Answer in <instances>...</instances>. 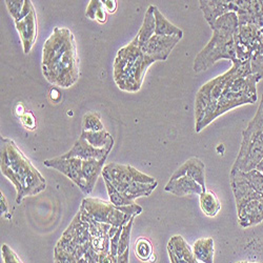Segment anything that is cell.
<instances>
[{"mask_svg":"<svg viewBox=\"0 0 263 263\" xmlns=\"http://www.w3.org/2000/svg\"><path fill=\"white\" fill-rule=\"evenodd\" d=\"M42 74L53 85L68 89L80 77L79 58L74 34L67 28H55L42 49Z\"/></svg>","mask_w":263,"mask_h":263,"instance_id":"1","label":"cell"},{"mask_svg":"<svg viewBox=\"0 0 263 263\" xmlns=\"http://www.w3.org/2000/svg\"><path fill=\"white\" fill-rule=\"evenodd\" d=\"M0 143V168L17 191V204H20L26 197L36 196L45 191L47 187L45 177L17 144L12 139L5 137H2Z\"/></svg>","mask_w":263,"mask_h":263,"instance_id":"2","label":"cell"},{"mask_svg":"<svg viewBox=\"0 0 263 263\" xmlns=\"http://www.w3.org/2000/svg\"><path fill=\"white\" fill-rule=\"evenodd\" d=\"M238 26V16L234 12L227 13L216 20L212 28V38L195 58V73L209 70L214 63L221 59H228L232 62L237 60L234 36Z\"/></svg>","mask_w":263,"mask_h":263,"instance_id":"3","label":"cell"},{"mask_svg":"<svg viewBox=\"0 0 263 263\" xmlns=\"http://www.w3.org/2000/svg\"><path fill=\"white\" fill-rule=\"evenodd\" d=\"M154 62V59L142 52L135 37L127 46L121 48L115 57L113 77L116 85L123 92H138L147 69Z\"/></svg>","mask_w":263,"mask_h":263,"instance_id":"4","label":"cell"},{"mask_svg":"<svg viewBox=\"0 0 263 263\" xmlns=\"http://www.w3.org/2000/svg\"><path fill=\"white\" fill-rule=\"evenodd\" d=\"M258 82L259 81L254 75L238 77L231 80L226 86L221 96L218 98L212 114L198 125H196L197 133H199L219 116L223 115L231 109L245 104H254L257 101L256 85Z\"/></svg>","mask_w":263,"mask_h":263,"instance_id":"5","label":"cell"},{"mask_svg":"<svg viewBox=\"0 0 263 263\" xmlns=\"http://www.w3.org/2000/svg\"><path fill=\"white\" fill-rule=\"evenodd\" d=\"M263 159V95L254 118L243 132L242 142L232 171L250 172Z\"/></svg>","mask_w":263,"mask_h":263,"instance_id":"6","label":"cell"},{"mask_svg":"<svg viewBox=\"0 0 263 263\" xmlns=\"http://www.w3.org/2000/svg\"><path fill=\"white\" fill-rule=\"evenodd\" d=\"M81 206L95 221L115 228L124 227L132 218L142 213V208L137 203L125 206H115L111 201L91 198V197L84 198Z\"/></svg>","mask_w":263,"mask_h":263,"instance_id":"7","label":"cell"},{"mask_svg":"<svg viewBox=\"0 0 263 263\" xmlns=\"http://www.w3.org/2000/svg\"><path fill=\"white\" fill-rule=\"evenodd\" d=\"M56 246L74 255L78 260L91 249L90 227L89 223L81 218L79 211Z\"/></svg>","mask_w":263,"mask_h":263,"instance_id":"8","label":"cell"},{"mask_svg":"<svg viewBox=\"0 0 263 263\" xmlns=\"http://www.w3.org/2000/svg\"><path fill=\"white\" fill-rule=\"evenodd\" d=\"M102 177L109 182H140L154 183L157 180L154 177L141 173L132 165L120 164L117 162L108 163L103 167Z\"/></svg>","mask_w":263,"mask_h":263,"instance_id":"9","label":"cell"},{"mask_svg":"<svg viewBox=\"0 0 263 263\" xmlns=\"http://www.w3.org/2000/svg\"><path fill=\"white\" fill-rule=\"evenodd\" d=\"M45 165L62 173L64 176L71 179L83 194H85V183L82 177V160L78 158L64 159L61 157H56L46 160Z\"/></svg>","mask_w":263,"mask_h":263,"instance_id":"10","label":"cell"},{"mask_svg":"<svg viewBox=\"0 0 263 263\" xmlns=\"http://www.w3.org/2000/svg\"><path fill=\"white\" fill-rule=\"evenodd\" d=\"M181 39V37L177 36L166 37L154 35L147 41L146 45L141 48V50L145 55H147L152 59H154L155 62L165 61L173 49L176 47V45Z\"/></svg>","mask_w":263,"mask_h":263,"instance_id":"11","label":"cell"},{"mask_svg":"<svg viewBox=\"0 0 263 263\" xmlns=\"http://www.w3.org/2000/svg\"><path fill=\"white\" fill-rule=\"evenodd\" d=\"M239 25L251 24L263 29V0H236Z\"/></svg>","mask_w":263,"mask_h":263,"instance_id":"12","label":"cell"},{"mask_svg":"<svg viewBox=\"0 0 263 263\" xmlns=\"http://www.w3.org/2000/svg\"><path fill=\"white\" fill-rule=\"evenodd\" d=\"M114 142H111L103 148H96L91 145L85 139L79 137V139L75 142L73 147L68 152L60 156L61 158H78L80 160H101L103 158H107L108 154L113 148Z\"/></svg>","mask_w":263,"mask_h":263,"instance_id":"13","label":"cell"},{"mask_svg":"<svg viewBox=\"0 0 263 263\" xmlns=\"http://www.w3.org/2000/svg\"><path fill=\"white\" fill-rule=\"evenodd\" d=\"M199 7L211 29L219 17L227 13L237 12L236 0H232V2H229V0H200Z\"/></svg>","mask_w":263,"mask_h":263,"instance_id":"14","label":"cell"},{"mask_svg":"<svg viewBox=\"0 0 263 263\" xmlns=\"http://www.w3.org/2000/svg\"><path fill=\"white\" fill-rule=\"evenodd\" d=\"M16 30L23 42L24 53L29 54L37 39V15L35 9L23 20L15 21Z\"/></svg>","mask_w":263,"mask_h":263,"instance_id":"15","label":"cell"},{"mask_svg":"<svg viewBox=\"0 0 263 263\" xmlns=\"http://www.w3.org/2000/svg\"><path fill=\"white\" fill-rule=\"evenodd\" d=\"M182 176L190 177L199 183L203 190L206 191L205 186V165L198 157H192L186 160L181 166H179L171 176V179H177Z\"/></svg>","mask_w":263,"mask_h":263,"instance_id":"16","label":"cell"},{"mask_svg":"<svg viewBox=\"0 0 263 263\" xmlns=\"http://www.w3.org/2000/svg\"><path fill=\"white\" fill-rule=\"evenodd\" d=\"M238 221L242 228H250L263 221V199L250 201L237 212Z\"/></svg>","mask_w":263,"mask_h":263,"instance_id":"17","label":"cell"},{"mask_svg":"<svg viewBox=\"0 0 263 263\" xmlns=\"http://www.w3.org/2000/svg\"><path fill=\"white\" fill-rule=\"evenodd\" d=\"M127 199L135 201L139 197H147L157 187L158 182L140 183V182H111Z\"/></svg>","mask_w":263,"mask_h":263,"instance_id":"18","label":"cell"},{"mask_svg":"<svg viewBox=\"0 0 263 263\" xmlns=\"http://www.w3.org/2000/svg\"><path fill=\"white\" fill-rule=\"evenodd\" d=\"M164 191L178 197L187 195H201L203 192L199 183H197L195 180L186 176H182L177 179H170L164 186Z\"/></svg>","mask_w":263,"mask_h":263,"instance_id":"19","label":"cell"},{"mask_svg":"<svg viewBox=\"0 0 263 263\" xmlns=\"http://www.w3.org/2000/svg\"><path fill=\"white\" fill-rule=\"evenodd\" d=\"M105 160L106 158L101 160H82V177L85 183V195H90L94 190L98 177L102 175Z\"/></svg>","mask_w":263,"mask_h":263,"instance_id":"20","label":"cell"},{"mask_svg":"<svg viewBox=\"0 0 263 263\" xmlns=\"http://www.w3.org/2000/svg\"><path fill=\"white\" fill-rule=\"evenodd\" d=\"M154 16H155V35L166 36V37H183V31L173 25L168 21L163 14L159 11L157 7L154 6Z\"/></svg>","mask_w":263,"mask_h":263,"instance_id":"21","label":"cell"},{"mask_svg":"<svg viewBox=\"0 0 263 263\" xmlns=\"http://www.w3.org/2000/svg\"><path fill=\"white\" fill-rule=\"evenodd\" d=\"M155 35V16H154V6H149L145 12L142 26L136 36L138 45L143 48L147 41Z\"/></svg>","mask_w":263,"mask_h":263,"instance_id":"22","label":"cell"},{"mask_svg":"<svg viewBox=\"0 0 263 263\" xmlns=\"http://www.w3.org/2000/svg\"><path fill=\"white\" fill-rule=\"evenodd\" d=\"M193 253L196 259L202 263H214V240L213 238H200L193 246Z\"/></svg>","mask_w":263,"mask_h":263,"instance_id":"23","label":"cell"},{"mask_svg":"<svg viewBox=\"0 0 263 263\" xmlns=\"http://www.w3.org/2000/svg\"><path fill=\"white\" fill-rule=\"evenodd\" d=\"M199 201H200V208L201 211L204 213L208 217H215L221 210V203L217 198L215 193L211 191L202 192L201 195H199Z\"/></svg>","mask_w":263,"mask_h":263,"instance_id":"24","label":"cell"},{"mask_svg":"<svg viewBox=\"0 0 263 263\" xmlns=\"http://www.w3.org/2000/svg\"><path fill=\"white\" fill-rule=\"evenodd\" d=\"M80 137L96 148H103L111 142H114L113 136L105 129L100 132H82Z\"/></svg>","mask_w":263,"mask_h":263,"instance_id":"25","label":"cell"},{"mask_svg":"<svg viewBox=\"0 0 263 263\" xmlns=\"http://www.w3.org/2000/svg\"><path fill=\"white\" fill-rule=\"evenodd\" d=\"M85 15L92 20L98 21L99 24H104L106 21V11L101 0H91L86 8Z\"/></svg>","mask_w":263,"mask_h":263,"instance_id":"26","label":"cell"},{"mask_svg":"<svg viewBox=\"0 0 263 263\" xmlns=\"http://www.w3.org/2000/svg\"><path fill=\"white\" fill-rule=\"evenodd\" d=\"M82 132H100L104 130V124L101 121L100 115L96 112L86 113L82 118Z\"/></svg>","mask_w":263,"mask_h":263,"instance_id":"27","label":"cell"},{"mask_svg":"<svg viewBox=\"0 0 263 263\" xmlns=\"http://www.w3.org/2000/svg\"><path fill=\"white\" fill-rule=\"evenodd\" d=\"M103 180L107 190L109 201H111V203H113L115 206H125V205H130L135 203V201L127 199L126 197L123 196L107 179L103 178Z\"/></svg>","mask_w":263,"mask_h":263,"instance_id":"28","label":"cell"},{"mask_svg":"<svg viewBox=\"0 0 263 263\" xmlns=\"http://www.w3.org/2000/svg\"><path fill=\"white\" fill-rule=\"evenodd\" d=\"M135 254L141 261H149L153 256V246L151 241L140 237L135 242Z\"/></svg>","mask_w":263,"mask_h":263,"instance_id":"29","label":"cell"},{"mask_svg":"<svg viewBox=\"0 0 263 263\" xmlns=\"http://www.w3.org/2000/svg\"><path fill=\"white\" fill-rule=\"evenodd\" d=\"M134 220H135V217L132 218L122 228V232L119 240V247H118V256L124 254L129 249L130 234H132V229H133Z\"/></svg>","mask_w":263,"mask_h":263,"instance_id":"30","label":"cell"},{"mask_svg":"<svg viewBox=\"0 0 263 263\" xmlns=\"http://www.w3.org/2000/svg\"><path fill=\"white\" fill-rule=\"evenodd\" d=\"M54 262L55 263H78V259L74 255L68 253L67 251H64L56 246L54 249Z\"/></svg>","mask_w":263,"mask_h":263,"instance_id":"31","label":"cell"},{"mask_svg":"<svg viewBox=\"0 0 263 263\" xmlns=\"http://www.w3.org/2000/svg\"><path fill=\"white\" fill-rule=\"evenodd\" d=\"M5 4L9 10V13L13 17V19L16 20L19 17L21 11L24 9L25 0H11V2L10 0H6Z\"/></svg>","mask_w":263,"mask_h":263,"instance_id":"32","label":"cell"},{"mask_svg":"<svg viewBox=\"0 0 263 263\" xmlns=\"http://www.w3.org/2000/svg\"><path fill=\"white\" fill-rule=\"evenodd\" d=\"M2 254H3L4 263H23L19 256L8 245L3 246Z\"/></svg>","mask_w":263,"mask_h":263,"instance_id":"33","label":"cell"},{"mask_svg":"<svg viewBox=\"0 0 263 263\" xmlns=\"http://www.w3.org/2000/svg\"><path fill=\"white\" fill-rule=\"evenodd\" d=\"M20 119H21V123H23L27 128L32 130L36 127V119L31 112H26L23 116L20 117Z\"/></svg>","mask_w":263,"mask_h":263,"instance_id":"34","label":"cell"},{"mask_svg":"<svg viewBox=\"0 0 263 263\" xmlns=\"http://www.w3.org/2000/svg\"><path fill=\"white\" fill-rule=\"evenodd\" d=\"M78 263H98V255L91 248L82 258L78 260Z\"/></svg>","mask_w":263,"mask_h":263,"instance_id":"35","label":"cell"},{"mask_svg":"<svg viewBox=\"0 0 263 263\" xmlns=\"http://www.w3.org/2000/svg\"><path fill=\"white\" fill-rule=\"evenodd\" d=\"M102 5L107 13H115L117 9V2L116 0H101Z\"/></svg>","mask_w":263,"mask_h":263,"instance_id":"36","label":"cell"},{"mask_svg":"<svg viewBox=\"0 0 263 263\" xmlns=\"http://www.w3.org/2000/svg\"><path fill=\"white\" fill-rule=\"evenodd\" d=\"M2 197H0V210H2V215H8V213H9V204H8V202H7V200H6V197L4 196V194L2 193V195H0Z\"/></svg>","mask_w":263,"mask_h":263,"instance_id":"37","label":"cell"},{"mask_svg":"<svg viewBox=\"0 0 263 263\" xmlns=\"http://www.w3.org/2000/svg\"><path fill=\"white\" fill-rule=\"evenodd\" d=\"M128 255H129V249L124 254L118 256L117 263H128Z\"/></svg>","mask_w":263,"mask_h":263,"instance_id":"38","label":"cell"},{"mask_svg":"<svg viewBox=\"0 0 263 263\" xmlns=\"http://www.w3.org/2000/svg\"><path fill=\"white\" fill-rule=\"evenodd\" d=\"M237 263H259V262H250V261H239Z\"/></svg>","mask_w":263,"mask_h":263,"instance_id":"39","label":"cell"},{"mask_svg":"<svg viewBox=\"0 0 263 263\" xmlns=\"http://www.w3.org/2000/svg\"><path fill=\"white\" fill-rule=\"evenodd\" d=\"M171 263H177V262H175V261H173V260H171Z\"/></svg>","mask_w":263,"mask_h":263,"instance_id":"40","label":"cell"}]
</instances>
